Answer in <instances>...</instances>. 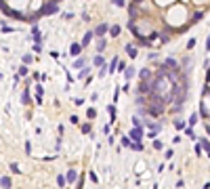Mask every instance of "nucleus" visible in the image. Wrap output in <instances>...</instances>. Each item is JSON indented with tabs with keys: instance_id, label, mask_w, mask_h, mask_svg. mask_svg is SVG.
<instances>
[{
	"instance_id": "nucleus-30",
	"label": "nucleus",
	"mask_w": 210,
	"mask_h": 189,
	"mask_svg": "<svg viewBox=\"0 0 210 189\" xmlns=\"http://www.w3.org/2000/svg\"><path fill=\"white\" fill-rule=\"evenodd\" d=\"M107 74H109V67H107V63H103L101 69H99V78H105Z\"/></svg>"
},
{
	"instance_id": "nucleus-10",
	"label": "nucleus",
	"mask_w": 210,
	"mask_h": 189,
	"mask_svg": "<svg viewBox=\"0 0 210 189\" xmlns=\"http://www.w3.org/2000/svg\"><path fill=\"white\" fill-rule=\"evenodd\" d=\"M21 103H23V105H32V97H30V86H25V90L21 92Z\"/></svg>"
},
{
	"instance_id": "nucleus-17",
	"label": "nucleus",
	"mask_w": 210,
	"mask_h": 189,
	"mask_svg": "<svg viewBox=\"0 0 210 189\" xmlns=\"http://www.w3.org/2000/svg\"><path fill=\"white\" fill-rule=\"evenodd\" d=\"M107 113H109V124H113L116 122V105H107Z\"/></svg>"
},
{
	"instance_id": "nucleus-50",
	"label": "nucleus",
	"mask_w": 210,
	"mask_h": 189,
	"mask_svg": "<svg viewBox=\"0 0 210 189\" xmlns=\"http://www.w3.org/2000/svg\"><path fill=\"white\" fill-rule=\"evenodd\" d=\"M42 99H44V94H36V97H34L36 105H42Z\"/></svg>"
},
{
	"instance_id": "nucleus-8",
	"label": "nucleus",
	"mask_w": 210,
	"mask_h": 189,
	"mask_svg": "<svg viewBox=\"0 0 210 189\" xmlns=\"http://www.w3.org/2000/svg\"><path fill=\"white\" fill-rule=\"evenodd\" d=\"M69 55H72V57L82 55V44L80 42H72V46H69Z\"/></svg>"
},
{
	"instance_id": "nucleus-57",
	"label": "nucleus",
	"mask_w": 210,
	"mask_h": 189,
	"mask_svg": "<svg viewBox=\"0 0 210 189\" xmlns=\"http://www.w3.org/2000/svg\"><path fill=\"white\" fill-rule=\"evenodd\" d=\"M124 67H126V65H124V63H120V61H118V69H116V72H120V74H122V72H124Z\"/></svg>"
},
{
	"instance_id": "nucleus-20",
	"label": "nucleus",
	"mask_w": 210,
	"mask_h": 189,
	"mask_svg": "<svg viewBox=\"0 0 210 189\" xmlns=\"http://www.w3.org/2000/svg\"><path fill=\"white\" fill-rule=\"evenodd\" d=\"M0 187H13V179L11 177H0Z\"/></svg>"
},
{
	"instance_id": "nucleus-26",
	"label": "nucleus",
	"mask_w": 210,
	"mask_h": 189,
	"mask_svg": "<svg viewBox=\"0 0 210 189\" xmlns=\"http://www.w3.org/2000/svg\"><path fill=\"white\" fill-rule=\"evenodd\" d=\"M32 61H34V55H32V53H25V55L21 57V63H25V65H30Z\"/></svg>"
},
{
	"instance_id": "nucleus-36",
	"label": "nucleus",
	"mask_w": 210,
	"mask_h": 189,
	"mask_svg": "<svg viewBox=\"0 0 210 189\" xmlns=\"http://www.w3.org/2000/svg\"><path fill=\"white\" fill-rule=\"evenodd\" d=\"M195 44H198V40H195V38H189V40H187V51H193Z\"/></svg>"
},
{
	"instance_id": "nucleus-3",
	"label": "nucleus",
	"mask_w": 210,
	"mask_h": 189,
	"mask_svg": "<svg viewBox=\"0 0 210 189\" xmlns=\"http://www.w3.org/2000/svg\"><path fill=\"white\" fill-rule=\"evenodd\" d=\"M162 63H164V65H166V67L170 69V72H174L177 76L181 74V63H179V61H177L174 57H166V59H164V61H162Z\"/></svg>"
},
{
	"instance_id": "nucleus-61",
	"label": "nucleus",
	"mask_w": 210,
	"mask_h": 189,
	"mask_svg": "<svg viewBox=\"0 0 210 189\" xmlns=\"http://www.w3.org/2000/svg\"><path fill=\"white\" fill-rule=\"evenodd\" d=\"M0 78H2V74H0Z\"/></svg>"
},
{
	"instance_id": "nucleus-22",
	"label": "nucleus",
	"mask_w": 210,
	"mask_h": 189,
	"mask_svg": "<svg viewBox=\"0 0 210 189\" xmlns=\"http://www.w3.org/2000/svg\"><path fill=\"white\" fill-rule=\"evenodd\" d=\"M198 120H200V113H195V111H193V113L189 116V120H187V124H189V126H195V124H198Z\"/></svg>"
},
{
	"instance_id": "nucleus-27",
	"label": "nucleus",
	"mask_w": 210,
	"mask_h": 189,
	"mask_svg": "<svg viewBox=\"0 0 210 189\" xmlns=\"http://www.w3.org/2000/svg\"><path fill=\"white\" fill-rule=\"evenodd\" d=\"M183 130H185V134H187V137H189V139H191V141H195V139H198V137H195V132H193V128H191V126H185V128H183Z\"/></svg>"
},
{
	"instance_id": "nucleus-23",
	"label": "nucleus",
	"mask_w": 210,
	"mask_h": 189,
	"mask_svg": "<svg viewBox=\"0 0 210 189\" xmlns=\"http://www.w3.org/2000/svg\"><path fill=\"white\" fill-rule=\"evenodd\" d=\"M118 61H120L118 57H113V59H111V63H107V67H109V74H113V72H116V67H118Z\"/></svg>"
},
{
	"instance_id": "nucleus-1",
	"label": "nucleus",
	"mask_w": 210,
	"mask_h": 189,
	"mask_svg": "<svg viewBox=\"0 0 210 189\" xmlns=\"http://www.w3.org/2000/svg\"><path fill=\"white\" fill-rule=\"evenodd\" d=\"M0 11H2L4 17H13V19H17V21H25V15H23L21 11H13L11 7H7L4 0H0Z\"/></svg>"
},
{
	"instance_id": "nucleus-33",
	"label": "nucleus",
	"mask_w": 210,
	"mask_h": 189,
	"mask_svg": "<svg viewBox=\"0 0 210 189\" xmlns=\"http://www.w3.org/2000/svg\"><path fill=\"white\" fill-rule=\"evenodd\" d=\"M86 118L95 120V118H97V109H95V107H88V109H86Z\"/></svg>"
},
{
	"instance_id": "nucleus-53",
	"label": "nucleus",
	"mask_w": 210,
	"mask_h": 189,
	"mask_svg": "<svg viewBox=\"0 0 210 189\" xmlns=\"http://www.w3.org/2000/svg\"><path fill=\"white\" fill-rule=\"evenodd\" d=\"M69 122H72V124H78L80 118H78V116H69Z\"/></svg>"
},
{
	"instance_id": "nucleus-47",
	"label": "nucleus",
	"mask_w": 210,
	"mask_h": 189,
	"mask_svg": "<svg viewBox=\"0 0 210 189\" xmlns=\"http://www.w3.org/2000/svg\"><path fill=\"white\" fill-rule=\"evenodd\" d=\"M40 34V28H38V23H32V36Z\"/></svg>"
},
{
	"instance_id": "nucleus-45",
	"label": "nucleus",
	"mask_w": 210,
	"mask_h": 189,
	"mask_svg": "<svg viewBox=\"0 0 210 189\" xmlns=\"http://www.w3.org/2000/svg\"><path fill=\"white\" fill-rule=\"evenodd\" d=\"M158 38H160V34H158V32H151V34L147 36V40H149V42H153V40H158Z\"/></svg>"
},
{
	"instance_id": "nucleus-55",
	"label": "nucleus",
	"mask_w": 210,
	"mask_h": 189,
	"mask_svg": "<svg viewBox=\"0 0 210 189\" xmlns=\"http://www.w3.org/2000/svg\"><path fill=\"white\" fill-rule=\"evenodd\" d=\"M208 92H210V86H208V84H206V86H204V88H202V97H206V94H208Z\"/></svg>"
},
{
	"instance_id": "nucleus-7",
	"label": "nucleus",
	"mask_w": 210,
	"mask_h": 189,
	"mask_svg": "<svg viewBox=\"0 0 210 189\" xmlns=\"http://www.w3.org/2000/svg\"><path fill=\"white\" fill-rule=\"evenodd\" d=\"M86 57L84 55H78V57H74V65H72V69H80V67H84L86 65Z\"/></svg>"
},
{
	"instance_id": "nucleus-4",
	"label": "nucleus",
	"mask_w": 210,
	"mask_h": 189,
	"mask_svg": "<svg viewBox=\"0 0 210 189\" xmlns=\"http://www.w3.org/2000/svg\"><path fill=\"white\" fill-rule=\"evenodd\" d=\"M143 126L147 130H151V132H160L162 130V122L158 124V122H151V120H143Z\"/></svg>"
},
{
	"instance_id": "nucleus-46",
	"label": "nucleus",
	"mask_w": 210,
	"mask_h": 189,
	"mask_svg": "<svg viewBox=\"0 0 210 189\" xmlns=\"http://www.w3.org/2000/svg\"><path fill=\"white\" fill-rule=\"evenodd\" d=\"M120 90H122V92H128V90H130V80H126V82L122 84V88H120Z\"/></svg>"
},
{
	"instance_id": "nucleus-54",
	"label": "nucleus",
	"mask_w": 210,
	"mask_h": 189,
	"mask_svg": "<svg viewBox=\"0 0 210 189\" xmlns=\"http://www.w3.org/2000/svg\"><path fill=\"white\" fill-rule=\"evenodd\" d=\"M202 151H204V149H202V143H198V145H195V156H202Z\"/></svg>"
},
{
	"instance_id": "nucleus-2",
	"label": "nucleus",
	"mask_w": 210,
	"mask_h": 189,
	"mask_svg": "<svg viewBox=\"0 0 210 189\" xmlns=\"http://www.w3.org/2000/svg\"><path fill=\"white\" fill-rule=\"evenodd\" d=\"M143 134H145V126H132L128 130V137L134 141V143H141L143 141Z\"/></svg>"
},
{
	"instance_id": "nucleus-34",
	"label": "nucleus",
	"mask_w": 210,
	"mask_h": 189,
	"mask_svg": "<svg viewBox=\"0 0 210 189\" xmlns=\"http://www.w3.org/2000/svg\"><path fill=\"white\" fill-rule=\"evenodd\" d=\"M57 185H59V187H65V185H67L65 174H57Z\"/></svg>"
},
{
	"instance_id": "nucleus-43",
	"label": "nucleus",
	"mask_w": 210,
	"mask_h": 189,
	"mask_svg": "<svg viewBox=\"0 0 210 189\" xmlns=\"http://www.w3.org/2000/svg\"><path fill=\"white\" fill-rule=\"evenodd\" d=\"M130 149H134V151H143V143H134V141H132Z\"/></svg>"
},
{
	"instance_id": "nucleus-11",
	"label": "nucleus",
	"mask_w": 210,
	"mask_h": 189,
	"mask_svg": "<svg viewBox=\"0 0 210 189\" xmlns=\"http://www.w3.org/2000/svg\"><path fill=\"white\" fill-rule=\"evenodd\" d=\"M76 179H78V172H76L74 168H69V170H67V174H65V181H67V185L76 183Z\"/></svg>"
},
{
	"instance_id": "nucleus-51",
	"label": "nucleus",
	"mask_w": 210,
	"mask_h": 189,
	"mask_svg": "<svg viewBox=\"0 0 210 189\" xmlns=\"http://www.w3.org/2000/svg\"><path fill=\"white\" fill-rule=\"evenodd\" d=\"M25 153H28V156L32 153V141H25Z\"/></svg>"
},
{
	"instance_id": "nucleus-56",
	"label": "nucleus",
	"mask_w": 210,
	"mask_h": 189,
	"mask_svg": "<svg viewBox=\"0 0 210 189\" xmlns=\"http://www.w3.org/2000/svg\"><path fill=\"white\" fill-rule=\"evenodd\" d=\"M82 21H90V15H88V11H84V13H82Z\"/></svg>"
},
{
	"instance_id": "nucleus-16",
	"label": "nucleus",
	"mask_w": 210,
	"mask_h": 189,
	"mask_svg": "<svg viewBox=\"0 0 210 189\" xmlns=\"http://www.w3.org/2000/svg\"><path fill=\"white\" fill-rule=\"evenodd\" d=\"M90 69H92V67H88V65H84V67H80V72L76 74V78H80V80H84V78H86V76L90 74Z\"/></svg>"
},
{
	"instance_id": "nucleus-60",
	"label": "nucleus",
	"mask_w": 210,
	"mask_h": 189,
	"mask_svg": "<svg viewBox=\"0 0 210 189\" xmlns=\"http://www.w3.org/2000/svg\"><path fill=\"white\" fill-rule=\"evenodd\" d=\"M55 2H63V0H55Z\"/></svg>"
},
{
	"instance_id": "nucleus-12",
	"label": "nucleus",
	"mask_w": 210,
	"mask_h": 189,
	"mask_svg": "<svg viewBox=\"0 0 210 189\" xmlns=\"http://www.w3.org/2000/svg\"><path fill=\"white\" fill-rule=\"evenodd\" d=\"M107 30H109L107 23H99V25L95 28V36H105V34H107Z\"/></svg>"
},
{
	"instance_id": "nucleus-35",
	"label": "nucleus",
	"mask_w": 210,
	"mask_h": 189,
	"mask_svg": "<svg viewBox=\"0 0 210 189\" xmlns=\"http://www.w3.org/2000/svg\"><path fill=\"white\" fill-rule=\"evenodd\" d=\"M120 141H122V145H124V147H130V145H132V139H130L128 134H126V137H122Z\"/></svg>"
},
{
	"instance_id": "nucleus-41",
	"label": "nucleus",
	"mask_w": 210,
	"mask_h": 189,
	"mask_svg": "<svg viewBox=\"0 0 210 189\" xmlns=\"http://www.w3.org/2000/svg\"><path fill=\"white\" fill-rule=\"evenodd\" d=\"M200 116H202V118H206V116H208V111H206V103H204V101L200 103Z\"/></svg>"
},
{
	"instance_id": "nucleus-58",
	"label": "nucleus",
	"mask_w": 210,
	"mask_h": 189,
	"mask_svg": "<svg viewBox=\"0 0 210 189\" xmlns=\"http://www.w3.org/2000/svg\"><path fill=\"white\" fill-rule=\"evenodd\" d=\"M206 53H210V36L206 38Z\"/></svg>"
},
{
	"instance_id": "nucleus-18",
	"label": "nucleus",
	"mask_w": 210,
	"mask_h": 189,
	"mask_svg": "<svg viewBox=\"0 0 210 189\" xmlns=\"http://www.w3.org/2000/svg\"><path fill=\"white\" fill-rule=\"evenodd\" d=\"M107 32H109V36H111V38H118V36H120V32H122V28H120V25H111Z\"/></svg>"
},
{
	"instance_id": "nucleus-37",
	"label": "nucleus",
	"mask_w": 210,
	"mask_h": 189,
	"mask_svg": "<svg viewBox=\"0 0 210 189\" xmlns=\"http://www.w3.org/2000/svg\"><path fill=\"white\" fill-rule=\"evenodd\" d=\"M11 172H13V174H21V170H19V164H17V162H11Z\"/></svg>"
},
{
	"instance_id": "nucleus-42",
	"label": "nucleus",
	"mask_w": 210,
	"mask_h": 189,
	"mask_svg": "<svg viewBox=\"0 0 210 189\" xmlns=\"http://www.w3.org/2000/svg\"><path fill=\"white\" fill-rule=\"evenodd\" d=\"M88 177H90V181H92V183H99V177H97V172H95V170H88Z\"/></svg>"
},
{
	"instance_id": "nucleus-9",
	"label": "nucleus",
	"mask_w": 210,
	"mask_h": 189,
	"mask_svg": "<svg viewBox=\"0 0 210 189\" xmlns=\"http://www.w3.org/2000/svg\"><path fill=\"white\" fill-rule=\"evenodd\" d=\"M124 80H132L134 76H137V67H132V65H128V67H124Z\"/></svg>"
},
{
	"instance_id": "nucleus-52",
	"label": "nucleus",
	"mask_w": 210,
	"mask_h": 189,
	"mask_svg": "<svg viewBox=\"0 0 210 189\" xmlns=\"http://www.w3.org/2000/svg\"><path fill=\"white\" fill-rule=\"evenodd\" d=\"M34 53H42V44H38V42H34Z\"/></svg>"
},
{
	"instance_id": "nucleus-28",
	"label": "nucleus",
	"mask_w": 210,
	"mask_h": 189,
	"mask_svg": "<svg viewBox=\"0 0 210 189\" xmlns=\"http://www.w3.org/2000/svg\"><path fill=\"white\" fill-rule=\"evenodd\" d=\"M202 17H204V13H202V11H195V13H193V17H191V23H200V21H202Z\"/></svg>"
},
{
	"instance_id": "nucleus-21",
	"label": "nucleus",
	"mask_w": 210,
	"mask_h": 189,
	"mask_svg": "<svg viewBox=\"0 0 210 189\" xmlns=\"http://www.w3.org/2000/svg\"><path fill=\"white\" fill-rule=\"evenodd\" d=\"M103 63H105L103 55H95V57H92V65H95V67H101Z\"/></svg>"
},
{
	"instance_id": "nucleus-5",
	"label": "nucleus",
	"mask_w": 210,
	"mask_h": 189,
	"mask_svg": "<svg viewBox=\"0 0 210 189\" xmlns=\"http://www.w3.org/2000/svg\"><path fill=\"white\" fill-rule=\"evenodd\" d=\"M151 90V84L147 82V80H141L139 82V86H137V94H147Z\"/></svg>"
},
{
	"instance_id": "nucleus-15",
	"label": "nucleus",
	"mask_w": 210,
	"mask_h": 189,
	"mask_svg": "<svg viewBox=\"0 0 210 189\" xmlns=\"http://www.w3.org/2000/svg\"><path fill=\"white\" fill-rule=\"evenodd\" d=\"M0 32H2V34H13V32H15V28L7 25V21H4V19H0Z\"/></svg>"
},
{
	"instance_id": "nucleus-19",
	"label": "nucleus",
	"mask_w": 210,
	"mask_h": 189,
	"mask_svg": "<svg viewBox=\"0 0 210 189\" xmlns=\"http://www.w3.org/2000/svg\"><path fill=\"white\" fill-rule=\"evenodd\" d=\"M126 53H128V57H132V59L139 55V53H137V46H134V44H126Z\"/></svg>"
},
{
	"instance_id": "nucleus-6",
	"label": "nucleus",
	"mask_w": 210,
	"mask_h": 189,
	"mask_svg": "<svg viewBox=\"0 0 210 189\" xmlns=\"http://www.w3.org/2000/svg\"><path fill=\"white\" fill-rule=\"evenodd\" d=\"M137 76L141 78V80H147V82H149V80L153 78V72H151L149 67H143V69H139V72H137Z\"/></svg>"
},
{
	"instance_id": "nucleus-38",
	"label": "nucleus",
	"mask_w": 210,
	"mask_h": 189,
	"mask_svg": "<svg viewBox=\"0 0 210 189\" xmlns=\"http://www.w3.org/2000/svg\"><path fill=\"white\" fill-rule=\"evenodd\" d=\"M153 149H158V151H160V149H164V143H162L160 139H153Z\"/></svg>"
},
{
	"instance_id": "nucleus-14",
	"label": "nucleus",
	"mask_w": 210,
	"mask_h": 189,
	"mask_svg": "<svg viewBox=\"0 0 210 189\" xmlns=\"http://www.w3.org/2000/svg\"><path fill=\"white\" fill-rule=\"evenodd\" d=\"M105 46H107V40L103 36H97V53H103Z\"/></svg>"
},
{
	"instance_id": "nucleus-13",
	"label": "nucleus",
	"mask_w": 210,
	"mask_h": 189,
	"mask_svg": "<svg viewBox=\"0 0 210 189\" xmlns=\"http://www.w3.org/2000/svg\"><path fill=\"white\" fill-rule=\"evenodd\" d=\"M92 38H95V32H92V30L84 34V38H82V42H80V44H82V49H84V46H88V44H90V40H92Z\"/></svg>"
},
{
	"instance_id": "nucleus-59",
	"label": "nucleus",
	"mask_w": 210,
	"mask_h": 189,
	"mask_svg": "<svg viewBox=\"0 0 210 189\" xmlns=\"http://www.w3.org/2000/svg\"><path fill=\"white\" fill-rule=\"evenodd\" d=\"M172 156H174V151H172V149H166V158H168V160H170V158H172Z\"/></svg>"
},
{
	"instance_id": "nucleus-48",
	"label": "nucleus",
	"mask_w": 210,
	"mask_h": 189,
	"mask_svg": "<svg viewBox=\"0 0 210 189\" xmlns=\"http://www.w3.org/2000/svg\"><path fill=\"white\" fill-rule=\"evenodd\" d=\"M34 90H36V94H44V88H42V84H36V86H34Z\"/></svg>"
},
{
	"instance_id": "nucleus-40",
	"label": "nucleus",
	"mask_w": 210,
	"mask_h": 189,
	"mask_svg": "<svg viewBox=\"0 0 210 189\" xmlns=\"http://www.w3.org/2000/svg\"><path fill=\"white\" fill-rule=\"evenodd\" d=\"M132 126H143V120H141V116H134V118H132Z\"/></svg>"
},
{
	"instance_id": "nucleus-31",
	"label": "nucleus",
	"mask_w": 210,
	"mask_h": 189,
	"mask_svg": "<svg viewBox=\"0 0 210 189\" xmlns=\"http://www.w3.org/2000/svg\"><path fill=\"white\" fill-rule=\"evenodd\" d=\"M200 143H202V149L206 151V156L210 158V143H208V141H206V139H202V141H200Z\"/></svg>"
},
{
	"instance_id": "nucleus-25",
	"label": "nucleus",
	"mask_w": 210,
	"mask_h": 189,
	"mask_svg": "<svg viewBox=\"0 0 210 189\" xmlns=\"http://www.w3.org/2000/svg\"><path fill=\"white\" fill-rule=\"evenodd\" d=\"M17 74H19L21 78H25V76L30 74V69H28V65H25V63H21V67H19V72H17Z\"/></svg>"
},
{
	"instance_id": "nucleus-24",
	"label": "nucleus",
	"mask_w": 210,
	"mask_h": 189,
	"mask_svg": "<svg viewBox=\"0 0 210 189\" xmlns=\"http://www.w3.org/2000/svg\"><path fill=\"white\" fill-rule=\"evenodd\" d=\"M80 130H82V134H90V130H92V124H90V122H84V124L80 126Z\"/></svg>"
},
{
	"instance_id": "nucleus-39",
	"label": "nucleus",
	"mask_w": 210,
	"mask_h": 189,
	"mask_svg": "<svg viewBox=\"0 0 210 189\" xmlns=\"http://www.w3.org/2000/svg\"><path fill=\"white\" fill-rule=\"evenodd\" d=\"M181 63V67H189V63H191V57L187 55V57H183V61H179Z\"/></svg>"
},
{
	"instance_id": "nucleus-49",
	"label": "nucleus",
	"mask_w": 210,
	"mask_h": 189,
	"mask_svg": "<svg viewBox=\"0 0 210 189\" xmlns=\"http://www.w3.org/2000/svg\"><path fill=\"white\" fill-rule=\"evenodd\" d=\"M74 105H76V107L84 105V99H82V97H76V99H74Z\"/></svg>"
},
{
	"instance_id": "nucleus-44",
	"label": "nucleus",
	"mask_w": 210,
	"mask_h": 189,
	"mask_svg": "<svg viewBox=\"0 0 210 189\" xmlns=\"http://www.w3.org/2000/svg\"><path fill=\"white\" fill-rule=\"evenodd\" d=\"M111 2H113L116 7H120V9H124V7H126V0H111Z\"/></svg>"
},
{
	"instance_id": "nucleus-32",
	"label": "nucleus",
	"mask_w": 210,
	"mask_h": 189,
	"mask_svg": "<svg viewBox=\"0 0 210 189\" xmlns=\"http://www.w3.org/2000/svg\"><path fill=\"white\" fill-rule=\"evenodd\" d=\"M172 124H174V128H177V130H183L185 126H187V124H185L183 120H179V118H177V120H172Z\"/></svg>"
},
{
	"instance_id": "nucleus-29",
	"label": "nucleus",
	"mask_w": 210,
	"mask_h": 189,
	"mask_svg": "<svg viewBox=\"0 0 210 189\" xmlns=\"http://www.w3.org/2000/svg\"><path fill=\"white\" fill-rule=\"evenodd\" d=\"M158 40H160V42H162V44H166V42H168V40H170V34H168V30H166V32H162V34H160V38H158Z\"/></svg>"
}]
</instances>
